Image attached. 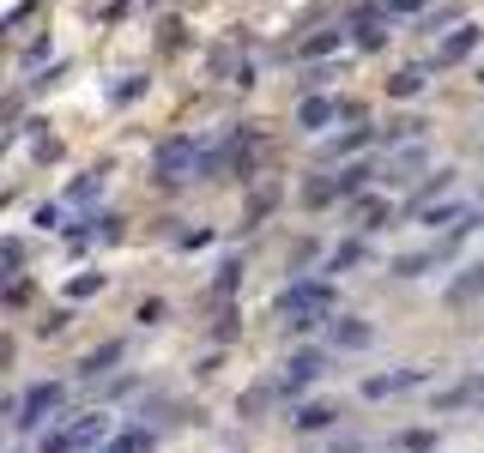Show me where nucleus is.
I'll return each mask as SVG.
<instances>
[{
    "label": "nucleus",
    "instance_id": "nucleus-10",
    "mask_svg": "<svg viewBox=\"0 0 484 453\" xmlns=\"http://www.w3.org/2000/svg\"><path fill=\"white\" fill-rule=\"evenodd\" d=\"M327 417H333V411H327V405H309V411H302L297 423H302V430H327Z\"/></svg>",
    "mask_w": 484,
    "mask_h": 453
},
{
    "label": "nucleus",
    "instance_id": "nucleus-2",
    "mask_svg": "<svg viewBox=\"0 0 484 453\" xmlns=\"http://www.w3.org/2000/svg\"><path fill=\"white\" fill-rule=\"evenodd\" d=\"M60 405V381H37L31 393H24L19 405V430H37V423H49V411Z\"/></svg>",
    "mask_w": 484,
    "mask_h": 453
},
{
    "label": "nucleus",
    "instance_id": "nucleus-7",
    "mask_svg": "<svg viewBox=\"0 0 484 453\" xmlns=\"http://www.w3.org/2000/svg\"><path fill=\"white\" fill-rule=\"evenodd\" d=\"M103 453H152V430H134V435H116Z\"/></svg>",
    "mask_w": 484,
    "mask_h": 453
},
{
    "label": "nucleus",
    "instance_id": "nucleus-6",
    "mask_svg": "<svg viewBox=\"0 0 484 453\" xmlns=\"http://www.w3.org/2000/svg\"><path fill=\"white\" fill-rule=\"evenodd\" d=\"M333 116H340V109H333L327 97H309V103H302V127H309V134H321Z\"/></svg>",
    "mask_w": 484,
    "mask_h": 453
},
{
    "label": "nucleus",
    "instance_id": "nucleus-5",
    "mask_svg": "<svg viewBox=\"0 0 484 453\" xmlns=\"http://www.w3.org/2000/svg\"><path fill=\"white\" fill-rule=\"evenodd\" d=\"M351 37H358L363 49H382V37H387V31H382V13H358V19H351Z\"/></svg>",
    "mask_w": 484,
    "mask_h": 453
},
{
    "label": "nucleus",
    "instance_id": "nucleus-8",
    "mask_svg": "<svg viewBox=\"0 0 484 453\" xmlns=\"http://www.w3.org/2000/svg\"><path fill=\"white\" fill-rule=\"evenodd\" d=\"M412 91H424V73H418V67L394 73V97H412Z\"/></svg>",
    "mask_w": 484,
    "mask_h": 453
},
{
    "label": "nucleus",
    "instance_id": "nucleus-3",
    "mask_svg": "<svg viewBox=\"0 0 484 453\" xmlns=\"http://www.w3.org/2000/svg\"><path fill=\"white\" fill-rule=\"evenodd\" d=\"M188 163H194V145H188V139L163 145V152H158V181H176L182 170H188Z\"/></svg>",
    "mask_w": 484,
    "mask_h": 453
},
{
    "label": "nucleus",
    "instance_id": "nucleus-9",
    "mask_svg": "<svg viewBox=\"0 0 484 453\" xmlns=\"http://www.w3.org/2000/svg\"><path fill=\"white\" fill-rule=\"evenodd\" d=\"M116 345H103V351H91V356H85V374H103V363H116Z\"/></svg>",
    "mask_w": 484,
    "mask_h": 453
},
{
    "label": "nucleus",
    "instance_id": "nucleus-1",
    "mask_svg": "<svg viewBox=\"0 0 484 453\" xmlns=\"http://www.w3.org/2000/svg\"><path fill=\"white\" fill-rule=\"evenodd\" d=\"M109 430V417H73V423H67V430H55V435H42V453H85L91 448V441H98V435Z\"/></svg>",
    "mask_w": 484,
    "mask_h": 453
},
{
    "label": "nucleus",
    "instance_id": "nucleus-12",
    "mask_svg": "<svg viewBox=\"0 0 484 453\" xmlns=\"http://www.w3.org/2000/svg\"><path fill=\"white\" fill-rule=\"evenodd\" d=\"M387 13H424V0H387Z\"/></svg>",
    "mask_w": 484,
    "mask_h": 453
},
{
    "label": "nucleus",
    "instance_id": "nucleus-4",
    "mask_svg": "<svg viewBox=\"0 0 484 453\" xmlns=\"http://www.w3.org/2000/svg\"><path fill=\"white\" fill-rule=\"evenodd\" d=\"M472 49H479V31L466 24L461 37H448L442 49H436V67H454V60H466V55H472Z\"/></svg>",
    "mask_w": 484,
    "mask_h": 453
},
{
    "label": "nucleus",
    "instance_id": "nucleus-11",
    "mask_svg": "<svg viewBox=\"0 0 484 453\" xmlns=\"http://www.w3.org/2000/svg\"><path fill=\"white\" fill-rule=\"evenodd\" d=\"M0 266H19V242H0Z\"/></svg>",
    "mask_w": 484,
    "mask_h": 453
}]
</instances>
